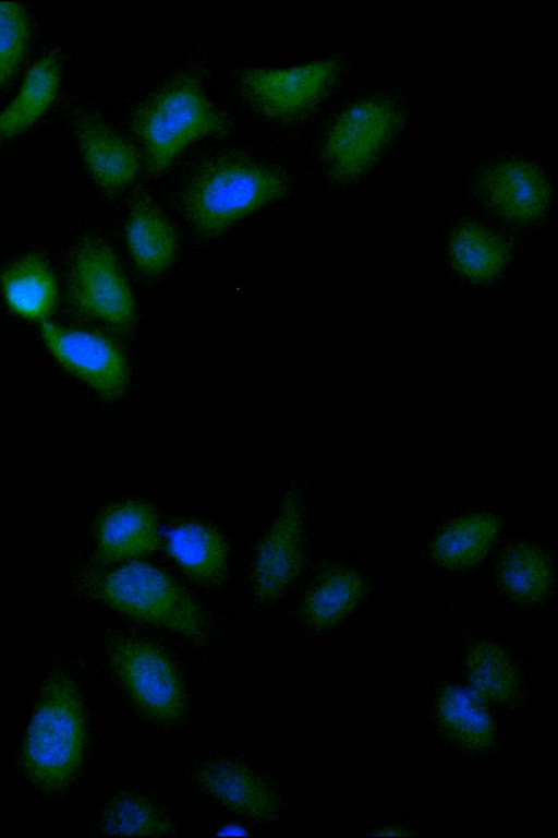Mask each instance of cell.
Masks as SVG:
<instances>
[{
	"mask_svg": "<svg viewBox=\"0 0 558 838\" xmlns=\"http://www.w3.org/2000/svg\"><path fill=\"white\" fill-rule=\"evenodd\" d=\"M288 188L287 176L277 167L243 154H223L190 178L182 206L194 230L211 237L280 199Z\"/></svg>",
	"mask_w": 558,
	"mask_h": 838,
	"instance_id": "1",
	"label": "cell"
},
{
	"mask_svg": "<svg viewBox=\"0 0 558 838\" xmlns=\"http://www.w3.org/2000/svg\"><path fill=\"white\" fill-rule=\"evenodd\" d=\"M151 172L165 170L192 141L225 133L230 116L214 104L202 77L181 71L165 81L143 99L131 118Z\"/></svg>",
	"mask_w": 558,
	"mask_h": 838,
	"instance_id": "2",
	"label": "cell"
},
{
	"mask_svg": "<svg viewBox=\"0 0 558 838\" xmlns=\"http://www.w3.org/2000/svg\"><path fill=\"white\" fill-rule=\"evenodd\" d=\"M93 594L110 608L205 646L209 621L195 599L170 575L142 560L123 562L92 582Z\"/></svg>",
	"mask_w": 558,
	"mask_h": 838,
	"instance_id": "3",
	"label": "cell"
},
{
	"mask_svg": "<svg viewBox=\"0 0 558 838\" xmlns=\"http://www.w3.org/2000/svg\"><path fill=\"white\" fill-rule=\"evenodd\" d=\"M84 714L73 681L48 679L29 720L22 746V767L38 788H64L80 767L84 750Z\"/></svg>",
	"mask_w": 558,
	"mask_h": 838,
	"instance_id": "4",
	"label": "cell"
},
{
	"mask_svg": "<svg viewBox=\"0 0 558 838\" xmlns=\"http://www.w3.org/2000/svg\"><path fill=\"white\" fill-rule=\"evenodd\" d=\"M68 298L85 318L124 333L135 322V301L129 282L111 247L87 237L75 247L69 270Z\"/></svg>",
	"mask_w": 558,
	"mask_h": 838,
	"instance_id": "5",
	"label": "cell"
},
{
	"mask_svg": "<svg viewBox=\"0 0 558 838\" xmlns=\"http://www.w3.org/2000/svg\"><path fill=\"white\" fill-rule=\"evenodd\" d=\"M338 68L335 59L289 67H250L239 72L236 86L258 113L289 121L317 103L333 82Z\"/></svg>",
	"mask_w": 558,
	"mask_h": 838,
	"instance_id": "6",
	"label": "cell"
},
{
	"mask_svg": "<svg viewBox=\"0 0 558 838\" xmlns=\"http://www.w3.org/2000/svg\"><path fill=\"white\" fill-rule=\"evenodd\" d=\"M111 665L135 703L161 722H174L186 707L180 677L168 656L155 645L117 636L109 645Z\"/></svg>",
	"mask_w": 558,
	"mask_h": 838,
	"instance_id": "7",
	"label": "cell"
},
{
	"mask_svg": "<svg viewBox=\"0 0 558 838\" xmlns=\"http://www.w3.org/2000/svg\"><path fill=\"white\" fill-rule=\"evenodd\" d=\"M399 111L389 100H359L341 112L331 125L323 147L329 171L339 179L364 172L391 137Z\"/></svg>",
	"mask_w": 558,
	"mask_h": 838,
	"instance_id": "8",
	"label": "cell"
},
{
	"mask_svg": "<svg viewBox=\"0 0 558 838\" xmlns=\"http://www.w3.org/2000/svg\"><path fill=\"white\" fill-rule=\"evenodd\" d=\"M39 333L54 359L102 399L116 402L125 394L130 383L129 366L108 337L47 320L40 322Z\"/></svg>",
	"mask_w": 558,
	"mask_h": 838,
	"instance_id": "9",
	"label": "cell"
},
{
	"mask_svg": "<svg viewBox=\"0 0 558 838\" xmlns=\"http://www.w3.org/2000/svg\"><path fill=\"white\" fill-rule=\"evenodd\" d=\"M303 524L299 492L290 487L253 556L251 583L258 603L276 600L299 575L304 552Z\"/></svg>",
	"mask_w": 558,
	"mask_h": 838,
	"instance_id": "10",
	"label": "cell"
},
{
	"mask_svg": "<svg viewBox=\"0 0 558 838\" xmlns=\"http://www.w3.org/2000/svg\"><path fill=\"white\" fill-rule=\"evenodd\" d=\"M73 127L85 165L102 191L114 195L135 181L141 157L128 139L89 110L77 111Z\"/></svg>",
	"mask_w": 558,
	"mask_h": 838,
	"instance_id": "11",
	"label": "cell"
},
{
	"mask_svg": "<svg viewBox=\"0 0 558 838\" xmlns=\"http://www.w3.org/2000/svg\"><path fill=\"white\" fill-rule=\"evenodd\" d=\"M196 780L213 799L246 818L260 823L278 818L280 803L275 789L241 763L210 761L198 768Z\"/></svg>",
	"mask_w": 558,
	"mask_h": 838,
	"instance_id": "12",
	"label": "cell"
},
{
	"mask_svg": "<svg viewBox=\"0 0 558 838\" xmlns=\"http://www.w3.org/2000/svg\"><path fill=\"white\" fill-rule=\"evenodd\" d=\"M160 543L156 510L144 501H126L108 510L96 535L97 560L109 564L140 560Z\"/></svg>",
	"mask_w": 558,
	"mask_h": 838,
	"instance_id": "13",
	"label": "cell"
},
{
	"mask_svg": "<svg viewBox=\"0 0 558 838\" xmlns=\"http://www.w3.org/2000/svg\"><path fill=\"white\" fill-rule=\"evenodd\" d=\"M483 190L499 212L517 220L539 216L550 195L545 175L532 163L521 159H508L490 167L484 176Z\"/></svg>",
	"mask_w": 558,
	"mask_h": 838,
	"instance_id": "14",
	"label": "cell"
},
{
	"mask_svg": "<svg viewBox=\"0 0 558 838\" xmlns=\"http://www.w3.org/2000/svg\"><path fill=\"white\" fill-rule=\"evenodd\" d=\"M168 554L192 579L208 586L221 585L228 574V543L211 525L189 520L167 530Z\"/></svg>",
	"mask_w": 558,
	"mask_h": 838,
	"instance_id": "15",
	"label": "cell"
},
{
	"mask_svg": "<svg viewBox=\"0 0 558 838\" xmlns=\"http://www.w3.org/2000/svg\"><path fill=\"white\" fill-rule=\"evenodd\" d=\"M125 239L136 267L148 276L166 271L178 251L173 226L146 193L137 194L131 204Z\"/></svg>",
	"mask_w": 558,
	"mask_h": 838,
	"instance_id": "16",
	"label": "cell"
},
{
	"mask_svg": "<svg viewBox=\"0 0 558 838\" xmlns=\"http://www.w3.org/2000/svg\"><path fill=\"white\" fill-rule=\"evenodd\" d=\"M3 297L16 314L45 321L54 310L58 286L49 263L39 254L22 255L7 265L0 276Z\"/></svg>",
	"mask_w": 558,
	"mask_h": 838,
	"instance_id": "17",
	"label": "cell"
},
{
	"mask_svg": "<svg viewBox=\"0 0 558 838\" xmlns=\"http://www.w3.org/2000/svg\"><path fill=\"white\" fill-rule=\"evenodd\" d=\"M60 62L54 52L43 56L27 72L13 100L0 112V141L36 122L57 96Z\"/></svg>",
	"mask_w": 558,
	"mask_h": 838,
	"instance_id": "18",
	"label": "cell"
},
{
	"mask_svg": "<svg viewBox=\"0 0 558 838\" xmlns=\"http://www.w3.org/2000/svg\"><path fill=\"white\" fill-rule=\"evenodd\" d=\"M438 721L461 745L483 750L495 740V726L483 698L461 685L445 687L437 701Z\"/></svg>",
	"mask_w": 558,
	"mask_h": 838,
	"instance_id": "19",
	"label": "cell"
},
{
	"mask_svg": "<svg viewBox=\"0 0 558 838\" xmlns=\"http://www.w3.org/2000/svg\"><path fill=\"white\" fill-rule=\"evenodd\" d=\"M497 534L498 520L493 515L474 513L457 518L434 540V559L450 568L472 565L486 554Z\"/></svg>",
	"mask_w": 558,
	"mask_h": 838,
	"instance_id": "20",
	"label": "cell"
},
{
	"mask_svg": "<svg viewBox=\"0 0 558 838\" xmlns=\"http://www.w3.org/2000/svg\"><path fill=\"white\" fill-rule=\"evenodd\" d=\"M362 592L363 582L355 572L332 570L307 594L303 603L304 619L316 630L332 627L355 606Z\"/></svg>",
	"mask_w": 558,
	"mask_h": 838,
	"instance_id": "21",
	"label": "cell"
},
{
	"mask_svg": "<svg viewBox=\"0 0 558 838\" xmlns=\"http://www.w3.org/2000/svg\"><path fill=\"white\" fill-rule=\"evenodd\" d=\"M465 662L472 690L482 698L509 703L517 697V671L499 645L492 642L473 645Z\"/></svg>",
	"mask_w": 558,
	"mask_h": 838,
	"instance_id": "22",
	"label": "cell"
},
{
	"mask_svg": "<svg viewBox=\"0 0 558 838\" xmlns=\"http://www.w3.org/2000/svg\"><path fill=\"white\" fill-rule=\"evenodd\" d=\"M110 836H168L174 833L171 819L153 802L134 794L114 799L101 818Z\"/></svg>",
	"mask_w": 558,
	"mask_h": 838,
	"instance_id": "23",
	"label": "cell"
},
{
	"mask_svg": "<svg viewBox=\"0 0 558 838\" xmlns=\"http://www.w3.org/2000/svg\"><path fill=\"white\" fill-rule=\"evenodd\" d=\"M500 578L506 591L518 601L542 600L550 587V572L543 554L527 544L512 547L504 556Z\"/></svg>",
	"mask_w": 558,
	"mask_h": 838,
	"instance_id": "24",
	"label": "cell"
},
{
	"mask_svg": "<svg viewBox=\"0 0 558 838\" xmlns=\"http://www.w3.org/2000/svg\"><path fill=\"white\" fill-rule=\"evenodd\" d=\"M451 254L457 266L468 276L483 279L494 275L504 264L505 247L482 227H460L451 240Z\"/></svg>",
	"mask_w": 558,
	"mask_h": 838,
	"instance_id": "25",
	"label": "cell"
},
{
	"mask_svg": "<svg viewBox=\"0 0 558 838\" xmlns=\"http://www.w3.org/2000/svg\"><path fill=\"white\" fill-rule=\"evenodd\" d=\"M29 37V23L17 2H0V88L19 67Z\"/></svg>",
	"mask_w": 558,
	"mask_h": 838,
	"instance_id": "26",
	"label": "cell"
},
{
	"mask_svg": "<svg viewBox=\"0 0 558 838\" xmlns=\"http://www.w3.org/2000/svg\"><path fill=\"white\" fill-rule=\"evenodd\" d=\"M246 833L240 826L229 825L221 828L220 835H245Z\"/></svg>",
	"mask_w": 558,
	"mask_h": 838,
	"instance_id": "27",
	"label": "cell"
}]
</instances>
